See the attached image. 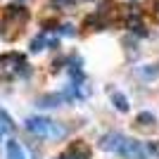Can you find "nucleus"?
Wrapping results in <instances>:
<instances>
[{"mask_svg": "<svg viewBox=\"0 0 159 159\" xmlns=\"http://www.w3.org/2000/svg\"><path fill=\"white\" fill-rule=\"evenodd\" d=\"M102 147L116 152L119 157H124V159H147L145 150H143L135 140L126 138V135H119V133H109V135H105V138H102Z\"/></svg>", "mask_w": 159, "mask_h": 159, "instance_id": "nucleus-1", "label": "nucleus"}, {"mask_svg": "<svg viewBox=\"0 0 159 159\" xmlns=\"http://www.w3.org/2000/svg\"><path fill=\"white\" fill-rule=\"evenodd\" d=\"M26 131H31L33 135H40V138H48V135H64V128H55V124L45 116H31L26 119Z\"/></svg>", "mask_w": 159, "mask_h": 159, "instance_id": "nucleus-2", "label": "nucleus"}, {"mask_svg": "<svg viewBox=\"0 0 159 159\" xmlns=\"http://www.w3.org/2000/svg\"><path fill=\"white\" fill-rule=\"evenodd\" d=\"M5 150H7V159H24V150L19 147L17 140H7Z\"/></svg>", "mask_w": 159, "mask_h": 159, "instance_id": "nucleus-3", "label": "nucleus"}, {"mask_svg": "<svg viewBox=\"0 0 159 159\" xmlns=\"http://www.w3.org/2000/svg\"><path fill=\"white\" fill-rule=\"evenodd\" d=\"M128 29H131L133 33H140V36H145V24H143L138 17H131V19H128Z\"/></svg>", "mask_w": 159, "mask_h": 159, "instance_id": "nucleus-4", "label": "nucleus"}, {"mask_svg": "<svg viewBox=\"0 0 159 159\" xmlns=\"http://www.w3.org/2000/svg\"><path fill=\"white\" fill-rule=\"evenodd\" d=\"M112 100H114V107H116V109H121V112H128V100L124 98L121 93H116Z\"/></svg>", "mask_w": 159, "mask_h": 159, "instance_id": "nucleus-5", "label": "nucleus"}, {"mask_svg": "<svg viewBox=\"0 0 159 159\" xmlns=\"http://www.w3.org/2000/svg\"><path fill=\"white\" fill-rule=\"evenodd\" d=\"M0 124H2V126H5L7 131H12V128H14V121H12V116H10V114H7L5 109H0Z\"/></svg>", "mask_w": 159, "mask_h": 159, "instance_id": "nucleus-6", "label": "nucleus"}, {"mask_svg": "<svg viewBox=\"0 0 159 159\" xmlns=\"http://www.w3.org/2000/svg\"><path fill=\"white\" fill-rule=\"evenodd\" d=\"M138 124L150 126V124H154V116H152V114H147V112H143V114H138Z\"/></svg>", "mask_w": 159, "mask_h": 159, "instance_id": "nucleus-7", "label": "nucleus"}, {"mask_svg": "<svg viewBox=\"0 0 159 159\" xmlns=\"http://www.w3.org/2000/svg\"><path fill=\"white\" fill-rule=\"evenodd\" d=\"M57 159H71V157H69V154H60Z\"/></svg>", "mask_w": 159, "mask_h": 159, "instance_id": "nucleus-8", "label": "nucleus"}, {"mask_svg": "<svg viewBox=\"0 0 159 159\" xmlns=\"http://www.w3.org/2000/svg\"><path fill=\"white\" fill-rule=\"evenodd\" d=\"M2 133H5V131H2V126H0V138H2Z\"/></svg>", "mask_w": 159, "mask_h": 159, "instance_id": "nucleus-9", "label": "nucleus"}]
</instances>
